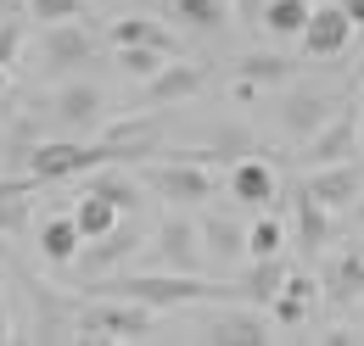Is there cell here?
I'll return each mask as SVG.
<instances>
[{"label": "cell", "mask_w": 364, "mask_h": 346, "mask_svg": "<svg viewBox=\"0 0 364 346\" xmlns=\"http://www.w3.org/2000/svg\"><path fill=\"white\" fill-rule=\"evenodd\" d=\"M95 291L112 296H135L146 307H180V302H225L230 285L202 279V274H168V268H146V274H101Z\"/></svg>", "instance_id": "obj_1"}, {"label": "cell", "mask_w": 364, "mask_h": 346, "mask_svg": "<svg viewBox=\"0 0 364 346\" xmlns=\"http://www.w3.org/2000/svg\"><path fill=\"white\" fill-rule=\"evenodd\" d=\"M140 184L151 196H163L168 207H202V201H213L219 173L208 168V157H163V162L140 168Z\"/></svg>", "instance_id": "obj_2"}, {"label": "cell", "mask_w": 364, "mask_h": 346, "mask_svg": "<svg viewBox=\"0 0 364 346\" xmlns=\"http://www.w3.org/2000/svg\"><path fill=\"white\" fill-rule=\"evenodd\" d=\"M151 313H157V307L107 291V302L79 307V335H73V341H146V335H151Z\"/></svg>", "instance_id": "obj_3"}, {"label": "cell", "mask_w": 364, "mask_h": 346, "mask_svg": "<svg viewBox=\"0 0 364 346\" xmlns=\"http://www.w3.org/2000/svg\"><path fill=\"white\" fill-rule=\"evenodd\" d=\"M118 151L101 140V145H85V140H40L28 157H23V173L34 184H56V179H73V173H90V168H107Z\"/></svg>", "instance_id": "obj_4"}, {"label": "cell", "mask_w": 364, "mask_h": 346, "mask_svg": "<svg viewBox=\"0 0 364 346\" xmlns=\"http://www.w3.org/2000/svg\"><path fill=\"white\" fill-rule=\"evenodd\" d=\"M151 268L168 274H202V229L185 213H168L151 229Z\"/></svg>", "instance_id": "obj_5"}, {"label": "cell", "mask_w": 364, "mask_h": 346, "mask_svg": "<svg viewBox=\"0 0 364 346\" xmlns=\"http://www.w3.org/2000/svg\"><path fill=\"white\" fill-rule=\"evenodd\" d=\"M353 40H359V23L336 6V0H325V6H314V17H309V28H303V56H314V62H336V56H348L353 50Z\"/></svg>", "instance_id": "obj_6"}, {"label": "cell", "mask_w": 364, "mask_h": 346, "mask_svg": "<svg viewBox=\"0 0 364 346\" xmlns=\"http://www.w3.org/2000/svg\"><path fill=\"white\" fill-rule=\"evenodd\" d=\"M303 190L314 196L325 213H348V207H359V201H364V157H348V162H325V168H314Z\"/></svg>", "instance_id": "obj_7"}, {"label": "cell", "mask_w": 364, "mask_h": 346, "mask_svg": "<svg viewBox=\"0 0 364 346\" xmlns=\"http://www.w3.org/2000/svg\"><path fill=\"white\" fill-rule=\"evenodd\" d=\"M146 246V223H140L135 213H124L101 240H85V252H79V262L90 268V274H118V262H129Z\"/></svg>", "instance_id": "obj_8"}, {"label": "cell", "mask_w": 364, "mask_h": 346, "mask_svg": "<svg viewBox=\"0 0 364 346\" xmlns=\"http://www.w3.org/2000/svg\"><path fill=\"white\" fill-rule=\"evenodd\" d=\"M359 157V118L353 112H331L309 140H303V162L309 168H325V162H348Z\"/></svg>", "instance_id": "obj_9"}, {"label": "cell", "mask_w": 364, "mask_h": 346, "mask_svg": "<svg viewBox=\"0 0 364 346\" xmlns=\"http://www.w3.org/2000/svg\"><path fill=\"white\" fill-rule=\"evenodd\" d=\"M314 302H319V279H314V274H303V268H286L280 291L269 296L274 330H303V324L314 318Z\"/></svg>", "instance_id": "obj_10"}, {"label": "cell", "mask_w": 364, "mask_h": 346, "mask_svg": "<svg viewBox=\"0 0 364 346\" xmlns=\"http://www.w3.org/2000/svg\"><path fill=\"white\" fill-rule=\"evenodd\" d=\"M196 229H202V262H213L219 274H230L235 262H247V229L225 213H202L196 218Z\"/></svg>", "instance_id": "obj_11"}, {"label": "cell", "mask_w": 364, "mask_h": 346, "mask_svg": "<svg viewBox=\"0 0 364 346\" xmlns=\"http://www.w3.org/2000/svg\"><path fill=\"white\" fill-rule=\"evenodd\" d=\"M208 84V67H196V62H163L151 79H146V101L151 106H174V101H191V95H202Z\"/></svg>", "instance_id": "obj_12"}, {"label": "cell", "mask_w": 364, "mask_h": 346, "mask_svg": "<svg viewBox=\"0 0 364 346\" xmlns=\"http://www.w3.org/2000/svg\"><path fill=\"white\" fill-rule=\"evenodd\" d=\"M40 257L50 262V268H68V262H79V252H85V229H79V218L73 213H50L40 218Z\"/></svg>", "instance_id": "obj_13"}, {"label": "cell", "mask_w": 364, "mask_h": 346, "mask_svg": "<svg viewBox=\"0 0 364 346\" xmlns=\"http://www.w3.org/2000/svg\"><path fill=\"white\" fill-rule=\"evenodd\" d=\"M309 17H314V0H264L258 6V28L274 45H297L303 28H309Z\"/></svg>", "instance_id": "obj_14"}, {"label": "cell", "mask_w": 364, "mask_h": 346, "mask_svg": "<svg viewBox=\"0 0 364 346\" xmlns=\"http://www.w3.org/2000/svg\"><path fill=\"white\" fill-rule=\"evenodd\" d=\"M325 118H331V101L319 89H286L280 95V129L291 134V140H309Z\"/></svg>", "instance_id": "obj_15"}, {"label": "cell", "mask_w": 364, "mask_h": 346, "mask_svg": "<svg viewBox=\"0 0 364 346\" xmlns=\"http://www.w3.org/2000/svg\"><path fill=\"white\" fill-rule=\"evenodd\" d=\"M202 341H241V346H258V341H280L274 318H252V313H213L202 324Z\"/></svg>", "instance_id": "obj_16"}, {"label": "cell", "mask_w": 364, "mask_h": 346, "mask_svg": "<svg viewBox=\"0 0 364 346\" xmlns=\"http://www.w3.org/2000/svg\"><path fill=\"white\" fill-rule=\"evenodd\" d=\"M50 112H56L68 129H90V123H101V112H107V95L95 84H62L50 95Z\"/></svg>", "instance_id": "obj_17"}, {"label": "cell", "mask_w": 364, "mask_h": 346, "mask_svg": "<svg viewBox=\"0 0 364 346\" xmlns=\"http://www.w3.org/2000/svg\"><path fill=\"white\" fill-rule=\"evenodd\" d=\"M319 291H331V296H364V246H336V252H325V279H319Z\"/></svg>", "instance_id": "obj_18"}, {"label": "cell", "mask_w": 364, "mask_h": 346, "mask_svg": "<svg viewBox=\"0 0 364 346\" xmlns=\"http://www.w3.org/2000/svg\"><path fill=\"white\" fill-rule=\"evenodd\" d=\"M40 50H46V67H73V62H85L95 50V40H90V28L73 17V23H50Z\"/></svg>", "instance_id": "obj_19"}, {"label": "cell", "mask_w": 364, "mask_h": 346, "mask_svg": "<svg viewBox=\"0 0 364 346\" xmlns=\"http://www.w3.org/2000/svg\"><path fill=\"white\" fill-rule=\"evenodd\" d=\"M230 196H235V201H247V207H269V201H274V173H269V162H258V157L235 162V168H230Z\"/></svg>", "instance_id": "obj_20"}, {"label": "cell", "mask_w": 364, "mask_h": 346, "mask_svg": "<svg viewBox=\"0 0 364 346\" xmlns=\"http://www.w3.org/2000/svg\"><path fill=\"white\" fill-rule=\"evenodd\" d=\"M107 40L112 45H157V50L180 56V40H174L157 17H118V23H107Z\"/></svg>", "instance_id": "obj_21"}, {"label": "cell", "mask_w": 364, "mask_h": 346, "mask_svg": "<svg viewBox=\"0 0 364 346\" xmlns=\"http://www.w3.org/2000/svg\"><path fill=\"white\" fill-rule=\"evenodd\" d=\"M286 246H291V235H286V223L274 213H258L247 223V262L252 257H286Z\"/></svg>", "instance_id": "obj_22"}, {"label": "cell", "mask_w": 364, "mask_h": 346, "mask_svg": "<svg viewBox=\"0 0 364 346\" xmlns=\"http://www.w3.org/2000/svg\"><path fill=\"white\" fill-rule=\"evenodd\" d=\"M90 190H101V196H107L118 213H140V207H146V184H140L135 173H112V168H101Z\"/></svg>", "instance_id": "obj_23"}, {"label": "cell", "mask_w": 364, "mask_h": 346, "mask_svg": "<svg viewBox=\"0 0 364 346\" xmlns=\"http://www.w3.org/2000/svg\"><path fill=\"white\" fill-rule=\"evenodd\" d=\"M73 218H79L85 240H101V235H107V229H112V223H118L124 213H118V207H112V201H107L101 190H85V196L73 201Z\"/></svg>", "instance_id": "obj_24"}, {"label": "cell", "mask_w": 364, "mask_h": 346, "mask_svg": "<svg viewBox=\"0 0 364 346\" xmlns=\"http://www.w3.org/2000/svg\"><path fill=\"white\" fill-rule=\"evenodd\" d=\"M112 62H118V73H129V79H151L163 62H168V50H157V45H112Z\"/></svg>", "instance_id": "obj_25"}, {"label": "cell", "mask_w": 364, "mask_h": 346, "mask_svg": "<svg viewBox=\"0 0 364 346\" xmlns=\"http://www.w3.org/2000/svg\"><path fill=\"white\" fill-rule=\"evenodd\" d=\"M297 218H303V246H309V252H325V240H331V213L319 207L309 190L297 196Z\"/></svg>", "instance_id": "obj_26"}, {"label": "cell", "mask_w": 364, "mask_h": 346, "mask_svg": "<svg viewBox=\"0 0 364 346\" xmlns=\"http://www.w3.org/2000/svg\"><path fill=\"white\" fill-rule=\"evenodd\" d=\"M168 6L191 28H225V17H230V0H168Z\"/></svg>", "instance_id": "obj_27"}, {"label": "cell", "mask_w": 364, "mask_h": 346, "mask_svg": "<svg viewBox=\"0 0 364 346\" xmlns=\"http://www.w3.org/2000/svg\"><path fill=\"white\" fill-rule=\"evenodd\" d=\"M23 11L34 17V23H73V17H90L95 0H23Z\"/></svg>", "instance_id": "obj_28"}, {"label": "cell", "mask_w": 364, "mask_h": 346, "mask_svg": "<svg viewBox=\"0 0 364 346\" xmlns=\"http://www.w3.org/2000/svg\"><path fill=\"white\" fill-rule=\"evenodd\" d=\"M280 279H286V257H252V268H247L252 302H269L274 291H280Z\"/></svg>", "instance_id": "obj_29"}, {"label": "cell", "mask_w": 364, "mask_h": 346, "mask_svg": "<svg viewBox=\"0 0 364 346\" xmlns=\"http://www.w3.org/2000/svg\"><path fill=\"white\" fill-rule=\"evenodd\" d=\"M17 45H23V28H17V23H0V67L17 56Z\"/></svg>", "instance_id": "obj_30"}, {"label": "cell", "mask_w": 364, "mask_h": 346, "mask_svg": "<svg viewBox=\"0 0 364 346\" xmlns=\"http://www.w3.org/2000/svg\"><path fill=\"white\" fill-rule=\"evenodd\" d=\"M336 6H342V11H348V17L359 23V34H364V0H336Z\"/></svg>", "instance_id": "obj_31"}, {"label": "cell", "mask_w": 364, "mask_h": 346, "mask_svg": "<svg viewBox=\"0 0 364 346\" xmlns=\"http://www.w3.org/2000/svg\"><path fill=\"white\" fill-rule=\"evenodd\" d=\"M0 11H6V17H11V11H23V0H0Z\"/></svg>", "instance_id": "obj_32"}, {"label": "cell", "mask_w": 364, "mask_h": 346, "mask_svg": "<svg viewBox=\"0 0 364 346\" xmlns=\"http://www.w3.org/2000/svg\"><path fill=\"white\" fill-rule=\"evenodd\" d=\"M359 157H364V112H359Z\"/></svg>", "instance_id": "obj_33"}, {"label": "cell", "mask_w": 364, "mask_h": 346, "mask_svg": "<svg viewBox=\"0 0 364 346\" xmlns=\"http://www.w3.org/2000/svg\"><path fill=\"white\" fill-rule=\"evenodd\" d=\"M258 6H264V0H247V11H252V17H258Z\"/></svg>", "instance_id": "obj_34"}, {"label": "cell", "mask_w": 364, "mask_h": 346, "mask_svg": "<svg viewBox=\"0 0 364 346\" xmlns=\"http://www.w3.org/2000/svg\"><path fill=\"white\" fill-rule=\"evenodd\" d=\"M6 73H11V67H0V89H6Z\"/></svg>", "instance_id": "obj_35"}, {"label": "cell", "mask_w": 364, "mask_h": 346, "mask_svg": "<svg viewBox=\"0 0 364 346\" xmlns=\"http://www.w3.org/2000/svg\"><path fill=\"white\" fill-rule=\"evenodd\" d=\"M140 6H157V0H140Z\"/></svg>", "instance_id": "obj_36"}, {"label": "cell", "mask_w": 364, "mask_h": 346, "mask_svg": "<svg viewBox=\"0 0 364 346\" xmlns=\"http://www.w3.org/2000/svg\"><path fill=\"white\" fill-rule=\"evenodd\" d=\"M95 6H101V0H95Z\"/></svg>", "instance_id": "obj_37"}]
</instances>
